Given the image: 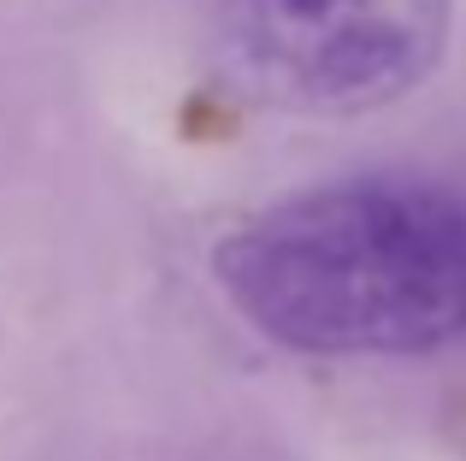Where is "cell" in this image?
I'll list each match as a JSON object with an SVG mask.
<instances>
[{
  "instance_id": "1",
  "label": "cell",
  "mask_w": 466,
  "mask_h": 461,
  "mask_svg": "<svg viewBox=\"0 0 466 461\" xmlns=\"http://www.w3.org/2000/svg\"><path fill=\"white\" fill-rule=\"evenodd\" d=\"M213 278L296 355H431L466 337V196L425 178L296 190L218 237Z\"/></svg>"
},
{
  "instance_id": "2",
  "label": "cell",
  "mask_w": 466,
  "mask_h": 461,
  "mask_svg": "<svg viewBox=\"0 0 466 461\" xmlns=\"http://www.w3.org/2000/svg\"><path fill=\"white\" fill-rule=\"evenodd\" d=\"M455 0H213V42L242 95L278 113H372L449 54Z\"/></svg>"
}]
</instances>
